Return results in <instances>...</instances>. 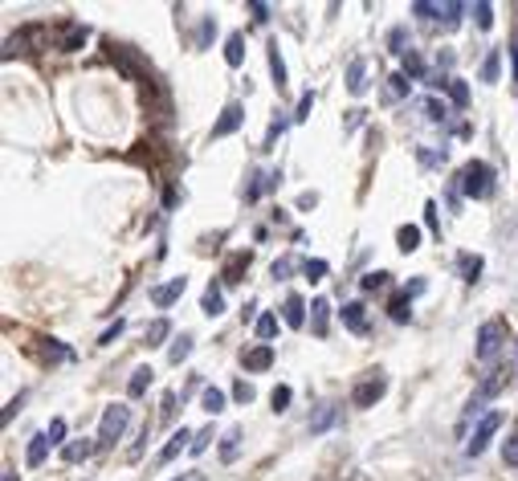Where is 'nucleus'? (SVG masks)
Instances as JSON below:
<instances>
[{
    "label": "nucleus",
    "mask_w": 518,
    "mask_h": 481,
    "mask_svg": "<svg viewBox=\"0 0 518 481\" xmlns=\"http://www.w3.org/2000/svg\"><path fill=\"white\" fill-rule=\"evenodd\" d=\"M457 188H461L470 200H490L494 188H498V183H494V167L482 164V159H470V164L457 171Z\"/></svg>",
    "instance_id": "f257e3e1"
},
{
    "label": "nucleus",
    "mask_w": 518,
    "mask_h": 481,
    "mask_svg": "<svg viewBox=\"0 0 518 481\" xmlns=\"http://www.w3.org/2000/svg\"><path fill=\"white\" fill-rule=\"evenodd\" d=\"M127 424H131V408L127 404H111V408L102 412V420H98V445L111 448L114 441H123Z\"/></svg>",
    "instance_id": "f03ea898"
},
{
    "label": "nucleus",
    "mask_w": 518,
    "mask_h": 481,
    "mask_svg": "<svg viewBox=\"0 0 518 481\" xmlns=\"http://www.w3.org/2000/svg\"><path fill=\"white\" fill-rule=\"evenodd\" d=\"M502 343H506V322L502 318H490V322L478 327V359H482V363H494L498 351H502Z\"/></svg>",
    "instance_id": "7ed1b4c3"
},
{
    "label": "nucleus",
    "mask_w": 518,
    "mask_h": 481,
    "mask_svg": "<svg viewBox=\"0 0 518 481\" xmlns=\"http://www.w3.org/2000/svg\"><path fill=\"white\" fill-rule=\"evenodd\" d=\"M502 429V412H486L482 420H478V429H473V436L465 441V453L470 457H482L490 448V441H494V432Z\"/></svg>",
    "instance_id": "20e7f679"
},
{
    "label": "nucleus",
    "mask_w": 518,
    "mask_h": 481,
    "mask_svg": "<svg viewBox=\"0 0 518 481\" xmlns=\"http://www.w3.org/2000/svg\"><path fill=\"white\" fill-rule=\"evenodd\" d=\"M384 392H388V380L375 371V375H368L363 383H356V392H351V404H356V408H372V404L384 396Z\"/></svg>",
    "instance_id": "39448f33"
},
{
    "label": "nucleus",
    "mask_w": 518,
    "mask_h": 481,
    "mask_svg": "<svg viewBox=\"0 0 518 481\" xmlns=\"http://www.w3.org/2000/svg\"><path fill=\"white\" fill-rule=\"evenodd\" d=\"M241 123H245V106H241V102H228L225 111H221V118L212 123V139H225V135H233Z\"/></svg>",
    "instance_id": "423d86ee"
},
{
    "label": "nucleus",
    "mask_w": 518,
    "mask_h": 481,
    "mask_svg": "<svg viewBox=\"0 0 518 481\" xmlns=\"http://www.w3.org/2000/svg\"><path fill=\"white\" fill-rule=\"evenodd\" d=\"M111 62H114L119 69H123V78H131V82H147V74L139 69V62L131 57L127 45H111Z\"/></svg>",
    "instance_id": "0eeeda50"
},
{
    "label": "nucleus",
    "mask_w": 518,
    "mask_h": 481,
    "mask_svg": "<svg viewBox=\"0 0 518 481\" xmlns=\"http://www.w3.org/2000/svg\"><path fill=\"white\" fill-rule=\"evenodd\" d=\"M184 290H188V278H172L167 285H155V290H151V302H155L160 310H167L172 302L184 298Z\"/></svg>",
    "instance_id": "6e6552de"
},
{
    "label": "nucleus",
    "mask_w": 518,
    "mask_h": 481,
    "mask_svg": "<svg viewBox=\"0 0 518 481\" xmlns=\"http://www.w3.org/2000/svg\"><path fill=\"white\" fill-rule=\"evenodd\" d=\"M506 383H510V367H494L486 380L478 383V392H473V396H478V400H494L506 387Z\"/></svg>",
    "instance_id": "1a4fd4ad"
},
{
    "label": "nucleus",
    "mask_w": 518,
    "mask_h": 481,
    "mask_svg": "<svg viewBox=\"0 0 518 481\" xmlns=\"http://www.w3.org/2000/svg\"><path fill=\"white\" fill-rule=\"evenodd\" d=\"M241 363H245V371H270V367H274V347H270V343H258L253 351L241 355Z\"/></svg>",
    "instance_id": "9d476101"
},
{
    "label": "nucleus",
    "mask_w": 518,
    "mask_h": 481,
    "mask_svg": "<svg viewBox=\"0 0 518 481\" xmlns=\"http://www.w3.org/2000/svg\"><path fill=\"white\" fill-rule=\"evenodd\" d=\"M192 432L188 429H180V432H172V436H167V445H163V453H160V465H167V461H176L180 457V448H192Z\"/></svg>",
    "instance_id": "9b49d317"
},
{
    "label": "nucleus",
    "mask_w": 518,
    "mask_h": 481,
    "mask_svg": "<svg viewBox=\"0 0 518 481\" xmlns=\"http://www.w3.org/2000/svg\"><path fill=\"white\" fill-rule=\"evenodd\" d=\"M86 37H90V33H86V25H74V21H70V25L62 29V41H57V50H62V53H78L82 45H86Z\"/></svg>",
    "instance_id": "f8f14e48"
},
{
    "label": "nucleus",
    "mask_w": 518,
    "mask_h": 481,
    "mask_svg": "<svg viewBox=\"0 0 518 481\" xmlns=\"http://www.w3.org/2000/svg\"><path fill=\"white\" fill-rule=\"evenodd\" d=\"M326 327H331V302H326V298H314V302H310V331L323 339Z\"/></svg>",
    "instance_id": "ddd939ff"
},
{
    "label": "nucleus",
    "mask_w": 518,
    "mask_h": 481,
    "mask_svg": "<svg viewBox=\"0 0 518 481\" xmlns=\"http://www.w3.org/2000/svg\"><path fill=\"white\" fill-rule=\"evenodd\" d=\"M282 318H286V327H302V322H307V302L298 298V294H286V302H282Z\"/></svg>",
    "instance_id": "4468645a"
},
{
    "label": "nucleus",
    "mask_w": 518,
    "mask_h": 481,
    "mask_svg": "<svg viewBox=\"0 0 518 481\" xmlns=\"http://www.w3.org/2000/svg\"><path fill=\"white\" fill-rule=\"evenodd\" d=\"M94 448H98V441H86V436H82V441H70V445L62 448V461L65 465H78V461H86Z\"/></svg>",
    "instance_id": "2eb2a0df"
},
{
    "label": "nucleus",
    "mask_w": 518,
    "mask_h": 481,
    "mask_svg": "<svg viewBox=\"0 0 518 481\" xmlns=\"http://www.w3.org/2000/svg\"><path fill=\"white\" fill-rule=\"evenodd\" d=\"M343 327H347V331H356V334L368 331V315H363V302H347V306H343Z\"/></svg>",
    "instance_id": "dca6fc26"
},
{
    "label": "nucleus",
    "mask_w": 518,
    "mask_h": 481,
    "mask_svg": "<svg viewBox=\"0 0 518 481\" xmlns=\"http://www.w3.org/2000/svg\"><path fill=\"white\" fill-rule=\"evenodd\" d=\"M200 310H204L209 318H221V315H225V294H221V285H216V282L204 290V298H200Z\"/></svg>",
    "instance_id": "f3484780"
},
{
    "label": "nucleus",
    "mask_w": 518,
    "mask_h": 481,
    "mask_svg": "<svg viewBox=\"0 0 518 481\" xmlns=\"http://www.w3.org/2000/svg\"><path fill=\"white\" fill-rule=\"evenodd\" d=\"M49 448H53V441H49L45 432H37V436H33V441H29V453H25V461H29V469H37V465L45 461V457H49Z\"/></svg>",
    "instance_id": "a211bd4d"
},
{
    "label": "nucleus",
    "mask_w": 518,
    "mask_h": 481,
    "mask_svg": "<svg viewBox=\"0 0 518 481\" xmlns=\"http://www.w3.org/2000/svg\"><path fill=\"white\" fill-rule=\"evenodd\" d=\"M151 380H155V371L151 367H135L127 380V396H143L147 387H151Z\"/></svg>",
    "instance_id": "6ab92c4d"
},
{
    "label": "nucleus",
    "mask_w": 518,
    "mask_h": 481,
    "mask_svg": "<svg viewBox=\"0 0 518 481\" xmlns=\"http://www.w3.org/2000/svg\"><path fill=\"white\" fill-rule=\"evenodd\" d=\"M396 249H400V253H417V249H421V229H417V225L396 229Z\"/></svg>",
    "instance_id": "aec40b11"
},
{
    "label": "nucleus",
    "mask_w": 518,
    "mask_h": 481,
    "mask_svg": "<svg viewBox=\"0 0 518 481\" xmlns=\"http://www.w3.org/2000/svg\"><path fill=\"white\" fill-rule=\"evenodd\" d=\"M363 74H368V62H363V57H356V62L347 66V90H351V94H363V90H368Z\"/></svg>",
    "instance_id": "412c9836"
},
{
    "label": "nucleus",
    "mask_w": 518,
    "mask_h": 481,
    "mask_svg": "<svg viewBox=\"0 0 518 481\" xmlns=\"http://www.w3.org/2000/svg\"><path fill=\"white\" fill-rule=\"evenodd\" d=\"M245 266H249V253H233V257H228V266H225V273H221V282H225V285L241 282Z\"/></svg>",
    "instance_id": "4be33fe9"
},
{
    "label": "nucleus",
    "mask_w": 518,
    "mask_h": 481,
    "mask_svg": "<svg viewBox=\"0 0 518 481\" xmlns=\"http://www.w3.org/2000/svg\"><path fill=\"white\" fill-rule=\"evenodd\" d=\"M335 420H339V408H335V404H323L319 412L310 416V432H326Z\"/></svg>",
    "instance_id": "5701e85b"
},
{
    "label": "nucleus",
    "mask_w": 518,
    "mask_h": 481,
    "mask_svg": "<svg viewBox=\"0 0 518 481\" xmlns=\"http://www.w3.org/2000/svg\"><path fill=\"white\" fill-rule=\"evenodd\" d=\"M400 74L412 78V82H424V78H429V69H424V62H421V53H417V50L404 53V69H400Z\"/></svg>",
    "instance_id": "b1692460"
},
{
    "label": "nucleus",
    "mask_w": 518,
    "mask_h": 481,
    "mask_svg": "<svg viewBox=\"0 0 518 481\" xmlns=\"http://www.w3.org/2000/svg\"><path fill=\"white\" fill-rule=\"evenodd\" d=\"M167 334H172V322H167V318H155V322H147L143 339H147V347H160Z\"/></svg>",
    "instance_id": "393cba45"
},
{
    "label": "nucleus",
    "mask_w": 518,
    "mask_h": 481,
    "mask_svg": "<svg viewBox=\"0 0 518 481\" xmlns=\"http://www.w3.org/2000/svg\"><path fill=\"white\" fill-rule=\"evenodd\" d=\"M200 408L209 416H221L225 412V392L221 387H204V396H200Z\"/></svg>",
    "instance_id": "a878e982"
},
{
    "label": "nucleus",
    "mask_w": 518,
    "mask_h": 481,
    "mask_svg": "<svg viewBox=\"0 0 518 481\" xmlns=\"http://www.w3.org/2000/svg\"><path fill=\"white\" fill-rule=\"evenodd\" d=\"M225 62H228V66H241V62H245V37L241 33H228V41H225Z\"/></svg>",
    "instance_id": "bb28decb"
},
{
    "label": "nucleus",
    "mask_w": 518,
    "mask_h": 481,
    "mask_svg": "<svg viewBox=\"0 0 518 481\" xmlns=\"http://www.w3.org/2000/svg\"><path fill=\"white\" fill-rule=\"evenodd\" d=\"M388 318L392 322H408V318H412V302H408V294H396V298H392Z\"/></svg>",
    "instance_id": "cd10ccee"
},
{
    "label": "nucleus",
    "mask_w": 518,
    "mask_h": 481,
    "mask_svg": "<svg viewBox=\"0 0 518 481\" xmlns=\"http://www.w3.org/2000/svg\"><path fill=\"white\" fill-rule=\"evenodd\" d=\"M270 74H274V86L282 90V86H286V62H282V50H277V41L270 45Z\"/></svg>",
    "instance_id": "c85d7f7f"
},
{
    "label": "nucleus",
    "mask_w": 518,
    "mask_h": 481,
    "mask_svg": "<svg viewBox=\"0 0 518 481\" xmlns=\"http://www.w3.org/2000/svg\"><path fill=\"white\" fill-rule=\"evenodd\" d=\"M498 69H502V50H490L482 62V82H498Z\"/></svg>",
    "instance_id": "c756f323"
},
{
    "label": "nucleus",
    "mask_w": 518,
    "mask_h": 481,
    "mask_svg": "<svg viewBox=\"0 0 518 481\" xmlns=\"http://www.w3.org/2000/svg\"><path fill=\"white\" fill-rule=\"evenodd\" d=\"M408 82H412V78H404V74H392L388 86H384V98H388V102L404 98V94H408Z\"/></svg>",
    "instance_id": "7c9ffc66"
},
{
    "label": "nucleus",
    "mask_w": 518,
    "mask_h": 481,
    "mask_svg": "<svg viewBox=\"0 0 518 481\" xmlns=\"http://www.w3.org/2000/svg\"><path fill=\"white\" fill-rule=\"evenodd\" d=\"M188 355H192V334H180L176 343L167 347V359H172V363H184Z\"/></svg>",
    "instance_id": "2f4dec72"
},
{
    "label": "nucleus",
    "mask_w": 518,
    "mask_h": 481,
    "mask_svg": "<svg viewBox=\"0 0 518 481\" xmlns=\"http://www.w3.org/2000/svg\"><path fill=\"white\" fill-rule=\"evenodd\" d=\"M237 448H241V429H228L225 441H221V461H233V457H237Z\"/></svg>",
    "instance_id": "473e14b6"
},
{
    "label": "nucleus",
    "mask_w": 518,
    "mask_h": 481,
    "mask_svg": "<svg viewBox=\"0 0 518 481\" xmlns=\"http://www.w3.org/2000/svg\"><path fill=\"white\" fill-rule=\"evenodd\" d=\"M424 118H429V123H449V106L437 102V98H429L424 102Z\"/></svg>",
    "instance_id": "72a5a7b5"
},
{
    "label": "nucleus",
    "mask_w": 518,
    "mask_h": 481,
    "mask_svg": "<svg viewBox=\"0 0 518 481\" xmlns=\"http://www.w3.org/2000/svg\"><path fill=\"white\" fill-rule=\"evenodd\" d=\"M461 13H465V4H457V0H445L441 4V17H445V25L453 29V25H461Z\"/></svg>",
    "instance_id": "f704fd0d"
},
{
    "label": "nucleus",
    "mask_w": 518,
    "mask_h": 481,
    "mask_svg": "<svg viewBox=\"0 0 518 481\" xmlns=\"http://www.w3.org/2000/svg\"><path fill=\"white\" fill-rule=\"evenodd\" d=\"M45 359H49V363H62V359H74V351L62 347L57 339H49V343H45Z\"/></svg>",
    "instance_id": "c9c22d12"
},
{
    "label": "nucleus",
    "mask_w": 518,
    "mask_h": 481,
    "mask_svg": "<svg viewBox=\"0 0 518 481\" xmlns=\"http://www.w3.org/2000/svg\"><path fill=\"white\" fill-rule=\"evenodd\" d=\"M274 334H277V318L274 315H261L258 318V339H261V343H270Z\"/></svg>",
    "instance_id": "e433bc0d"
},
{
    "label": "nucleus",
    "mask_w": 518,
    "mask_h": 481,
    "mask_svg": "<svg viewBox=\"0 0 518 481\" xmlns=\"http://www.w3.org/2000/svg\"><path fill=\"white\" fill-rule=\"evenodd\" d=\"M457 266H461V273H465V282H478V273H482V257H470V253H465Z\"/></svg>",
    "instance_id": "4c0bfd02"
},
{
    "label": "nucleus",
    "mask_w": 518,
    "mask_h": 481,
    "mask_svg": "<svg viewBox=\"0 0 518 481\" xmlns=\"http://www.w3.org/2000/svg\"><path fill=\"white\" fill-rule=\"evenodd\" d=\"M449 98H453V106H465V102H470V86L461 82V78H453V82H449Z\"/></svg>",
    "instance_id": "58836bf2"
},
{
    "label": "nucleus",
    "mask_w": 518,
    "mask_h": 481,
    "mask_svg": "<svg viewBox=\"0 0 518 481\" xmlns=\"http://www.w3.org/2000/svg\"><path fill=\"white\" fill-rule=\"evenodd\" d=\"M473 17H478V29H490V25H494V9H490L486 0H478V4H473Z\"/></svg>",
    "instance_id": "ea45409f"
},
{
    "label": "nucleus",
    "mask_w": 518,
    "mask_h": 481,
    "mask_svg": "<svg viewBox=\"0 0 518 481\" xmlns=\"http://www.w3.org/2000/svg\"><path fill=\"white\" fill-rule=\"evenodd\" d=\"M502 465H510V469H518V432L510 436V441H502Z\"/></svg>",
    "instance_id": "a19ab883"
},
{
    "label": "nucleus",
    "mask_w": 518,
    "mask_h": 481,
    "mask_svg": "<svg viewBox=\"0 0 518 481\" xmlns=\"http://www.w3.org/2000/svg\"><path fill=\"white\" fill-rule=\"evenodd\" d=\"M388 278L392 273H384V269H375V273H363V290H384V285H388Z\"/></svg>",
    "instance_id": "79ce46f5"
},
{
    "label": "nucleus",
    "mask_w": 518,
    "mask_h": 481,
    "mask_svg": "<svg viewBox=\"0 0 518 481\" xmlns=\"http://www.w3.org/2000/svg\"><path fill=\"white\" fill-rule=\"evenodd\" d=\"M290 387H286V383H282V387H274V392H270V404H274V412H286V404H290Z\"/></svg>",
    "instance_id": "37998d69"
},
{
    "label": "nucleus",
    "mask_w": 518,
    "mask_h": 481,
    "mask_svg": "<svg viewBox=\"0 0 518 481\" xmlns=\"http://www.w3.org/2000/svg\"><path fill=\"white\" fill-rule=\"evenodd\" d=\"M302 273H307L310 282H323V278H326V261H319V257H314V261H302Z\"/></svg>",
    "instance_id": "c03bdc74"
},
{
    "label": "nucleus",
    "mask_w": 518,
    "mask_h": 481,
    "mask_svg": "<svg viewBox=\"0 0 518 481\" xmlns=\"http://www.w3.org/2000/svg\"><path fill=\"white\" fill-rule=\"evenodd\" d=\"M412 13H417L421 21H433V17H441V4H424V0H417V4H412Z\"/></svg>",
    "instance_id": "a18cd8bd"
},
{
    "label": "nucleus",
    "mask_w": 518,
    "mask_h": 481,
    "mask_svg": "<svg viewBox=\"0 0 518 481\" xmlns=\"http://www.w3.org/2000/svg\"><path fill=\"white\" fill-rule=\"evenodd\" d=\"M49 441H53V445H70V441H65V420H53V424H49V432H45Z\"/></svg>",
    "instance_id": "49530a36"
},
{
    "label": "nucleus",
    "mask_w": 518,
    "mask_h": 481,
    "mask_svg": "<svg viewBox=\"0 0 518 481\" xmlns=\"http://www.w3.org/2000/svg\"><path fill=\"white\" fill-rule=\"evenodd\" d=\"M209 441H212V424H209V429H200V432H196V441H192V448H188V453H196V457H200V453L209 448Z\"/></svg>",
    "instance_id": "de8ad7c7"
},
{
    "label": "nucleus",
    "mask_w": 518,
    "mask_h": 481,
    "mask_svg": "<svg viewBox=\"0 0 518 481\" xmlns=\"http://www.w3.org/2000/svg\"><path fill=\"white\" fill-rule=\"evenodd\" d=\"M310 106H314V94H302V98H298V111H294V123H302V118H310Z\"/></svg>",
    "instance_id": "09e8293b"
},
{
    "label": "nucleus",
    "mask_w": 518,
    "mask_h": 481,
    "mask_svg": "<svg viewBox=\"0 0 518 481\" xmlns=\"http://www.w3.org/2000/svg\"><path fill=\"white\" fill-rule=\"evenodd\" d=\"M123 327H127V322H123V318H114V327H106V331H102V339H98V343H102V347H111L114 339H119V334H123Z\"/></svg>",
    "instance_id": "8fccbe9b"
},
{
    "label": "nucleus",
    "mask_w": 518,
    "mask_h": 481,
    "mask_svg": "<svg viewBox=\"0 0 518 481\" xmlns=\"http://www.w3.org/2000/svg\"><path fill=\"white\" fill-rule=\"evenodd\" d=\"M212 33H216V21H212V17H204V21H200V37H196V45H200V50H204V45H209V37Z\"/></svg>",
    "instance_id": "3c124183"
},
{
    "label": "nucleus",
    "mask_w": 518,
    "mask_h": 481,
    "mask_svg": "<svg viewBox=\"0 0 518 481\" xmlns=\"http://www.w3.org/2000/svg\"><path fill=\"white\" fill-rule=\"evenodd\" d=\"M270 273H274V278H290V273H294V261H290V257H277L274 266H270Z\"/></svg>",
    "instance_id": "603ef678"
},
{
    "label": "nucleus",
    "mask_w": 518,
    "mask_h": 481,
    "mask_svg": "<svg viewBox=\"0 0 518 481\" xmlns=\"http://www.w3.org/2000/svg\"><path fill=\"white\" fill-rule=\"evenodd\" d=\"M249 13H253V21H258V25H265V21H270V9H265L261 0H249Z\"/></svg>",
    "instance_id": "864d4df0"
},
{
    "label": "nucleus",
    "mask_w": 518,
    "mask_h": 481,
    "mask_svg": "<svg viewBox=\"0 0 518 481\" xmlns=\"http://www.w3.org/2000/svg\"><path fill=\"white\" fill-rule=\"evenodd\" d=\"M388 41H392V53H400V57H404V29H392V37H388Z\"/></svg>",
    "instance_id": "5fc2aeb1"
},
{
    "label": "nucleus",
    "mask_w": 518,
    "mask_h": 481,
    "mask_svg": "<svg viewBox=\"0 0 518 481\" xmlns=\"http://www.w3.org/2000/svg\"><path fill=\"white\" fill-rule=\"evenodd\" d=\"M286 131V118H274V123H270V135H265V147H270V143H277V135Z\"/></svg>",
    "instance_id": "6e6d98bb"
},
{
    "label": "nucleus",
    "mask_w": 518,
    "mask_h": 481,
    "mask_svg": "<svg viewBox=\"0 0 518 481\" xmlns=\"http://www.w3.org/2000/svg\"><path fill=\"white\" fill-rule=\"evenodd\" d=\"M424 225H429V229L437 232V204H433V200L424 204Z\"/></svg>",
    "instance_id": "4d7b16f0"
},
{
    "label": "nucleus",
    "mask_w": 518,
    "mask_h": 481,
    "mask_svg": "<svg viewBox=\"0 0 518 481\" xmlns=\"http://www.w3.org/2000/svg\"><path fill=\"white\" fill-rule=\"evenodd\" d=\"M233 396H237V400H241V404H249V400H253V387H249V383H237V387H233Z\"/></svg>",
    "instance_id": "13d9d810"
},
{
    "label": "nucleus",
    "mask_w": 518,
    "mask_h": 481,
    "mask_svg": "<svg viewBox=\"0 0 518 481\" xmlns=\"http://www.w3.org/2000/svg\"><path fill=\"white\" fill-rule=\"evenodd\" d=\"M172 416H176V396H172V392H167V396H163V424H167V420H172Z\"/></svg>",
    "instance_id": "bf43d9fd"
},
{
    "label": "nucleus",
    "mask_w": 518,
    "mask_h": 481,
    "mask_svg": "<svg viewBox=\"0 0 518 481\" xmlns=\"http://www.w3.org/2000/svg\"><path fill=\"white\" fill-rule=\"evenodd\" d=\"M16 408H21V396H16V400H9V408H4V416H0V420L9 424V420H13V416H16Z\"/></svg>",
    "instance_id": "052dcab7"
},
{
    "label": "nucleus",
    "mask_w": 518,
    "mask_h": 481,
    "mask_svg": "<svg viewBox=\"0 0 518 481\" xmlns=\"http://www.w3.org/2000/svg\"><path fill=\"white\" fill-rule=\"evenodd\" d=\"M314 204H319V196H314V192H302V196H298V208H314Z\"/></svg>",
    "instance_id": "680f3d73"
},
{
    "label": "nucleus",
    "mask_w": 518,
    "mask_h": 481,
    "mask_svg": "<svg viewBox=\"0 0 518 481\" xmlns=\"http://www.w3.org/2000/svg\"><path fill=\"white\" fill-rule=\"evenodd\" d=\"M449 66H453V53H449V50L437 53V69H449Z\"/></svg>",
    "instance_id": "e2e57ef3"
},
{
    "label": "nucleus",
    "mask_w": 518,
    "mask_h": 481,
    "mask_svg": "<svg viewBox=\"0 0 518 481\" xmlns=\"http://www.w3.org/2000/svg\"><path fill=\"white\" fill-rule=\"evenodd\" d=\"M424 285H429V282H424V278H417V282H412V285H408V290H404V294H408V298H412V294H424Z\"/></svg>",
    "instance_id": "0e129e2a"
},
{
    "label": "nucleus",
    "mask_w": 518,
    "mask_h": 481,
    "mask_svg": "<svg viewBox=\"0 0 518 481\" xmlns=\"http://www.w3.org/2000/svg\"><path fill=\"white\" fill-rule=\"evenodd\" d=\"M510 57H514V78H518V37H514V45H510Z\"/></svg>",
    "instance_id": "69168bd1"
},
{
    "label": "nucleus",
    "mask_w": 518,
    "mask_h": 481,
    "mask_svg": "<svg viewBox=\"0 0 518 481\" xmlns=\"http://www.w3.org/2000/svg\"><path fill=\"white\" fill-rule=\"evenodd\" d=\"M4 481H16V473H13V469H4Z\"/></svg>",
    "instance_id": "338daca9"
},
{
    "label": "nucleus",
    "mask_w": 518,
    "mask_h": 481,
    "mask_svg": "<svg viewBox=\"0 0 518 481\" xmlns=\"http://www.w3.org/2000/svg\"><path fill=\"white\" fill-rule=\"evenodd\" d=\"M188 481H204V477H200V473H192V477H188Z\"/></svg>",
    "instance_id": "774afa93"
}]
</instances>
